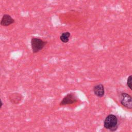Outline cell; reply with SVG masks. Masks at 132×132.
<instances>
[{
  "mask_svg": "<svg viewBox=\"0 0 132 132\" xmlns=\"http://www.w3.org/2000/svg\"><path fill=\"white\" fill-rule=\"evenodd\" d=\"M104 127L111 131H116L118 127V119L113 114H108L104 120Z\"/></svg>",
  "mask_w": 132,
  "mask_h": 132,
  "instance_id": "cell-1",
  "label": "cell"
},
{
  "mask_svg": "<svg viewBox=\"0 0 132 132\" xmlns=\"http://www.w3.org/2000/svg\"><path fill=\"white\" fill-rule=\"evenodd\" d=\"M0 71H1V69H0Z\"/></svg>",
  "mask_w": 132,
  "mask_h": 132,
  "instance_id": "cell-11",
  "label": "cell"
},
{
  "mask_svg": "<svg viewBox=\"0 0 132 132\" xmlns=\"http://www.w3.org/2000/svg\"><path fill=\"white\" fill-rule=\"evenodd\" d=\"M93 90L94 94L98 97H102L105 94L104 86L102 84H99L94 86Z\"/></svg>",
  "mask_w": 132,
  "mask_h": 132,
  "instance_id": "cell-7",
  "label": "cell"
},
{
  "mask_svg": "<svg viewBox=\"0 0 132 132\" xmlns=\"http://www.w3.org/2000/svg\"><path fill=\"white\" fill-rule=\"evenodd\" d=\"M3 105V103L2 101L1 98L0 97V109L2 108V107Z\"/></svg>",
  "mask_w": 132,
  "mask_h": 132,
  "instance_id": "cell-10",
  "label": "cell"
},
{
  "mask_svg": "<svg viewBox=\"0 0 132 132\" xmlns=\"http://www.w3.org/2000/svg\"><path fill=\"white\" fill-rule=\"evenodd\" d=\"M47 43V41L43 40L41 38L37 37L31 38L30 44L32 53L36 54L42 50Z\"/></svg>",
  "mask_w": 132,
  "mask_h": 132,
  "instance_id": "cell-2",
  "label": "cell"
},
{
  "mask_svg": "<svg viewBox=\"0 0 132 132\" xmlns=\"http://www.w3.org/2000/svg\"><path fill=\"white\" fill-rule=\"evenodd\" d=\"M70 37H71V33L69 31H65L62 32L61 34V35L60 36L59 39L62 42L64 43H66L69 41Z\"/></svg>",
  "mask_w": 132,
  "mask_h": 132,
  "instance_id": "cell-8",
  "label": "cell"
},
{
  "mask_svg": "<svg viewBox=\"0 0 132 132\" xmlns=\"http://www.w3.org/2000/svg\"><path fill=\"white\" fill-rule=\"evenodd\" d=\"M14 19L10 15L4 14L0 21V25L4 27H7L14 23Z\"/></svg>",
  "mask_w": 132,
  "mask_h": 132,
  "instance_id": "cell-5",
  "label": "cell"
},
{
  "mask_svg": "<svg viewBox=\"0 0 132 132\" xmlns=\"http://www.w3.org/2000/svg\"><path fill=\"white\" fill-rule=\"evenodd\" d=\"M120 103L125 108L131 110L132 109V97L128 93L122 92L120 96Z\"/></svg>",
  "mask_w": 132,
  "mask_h": 132,
  "instance_id": "cell-4",
  "label": "cell"
},
{
  "mask_svg": "<svg viewBox=\"0 0 132 132\" xmlns=\"http://www.w3.org/2000/svg\"><path fill=\"white\" fill-rule=\"evenodd\" d=\"M78 97L76 94L74 92L68 93L60 101L59 106H64L74 104L78 101Z\"/></svg>",
  "mask_w": 132,
  "mask_h": 132,
  "instance_id": "cell-3",
  "label": "cell"
},
{
  "mask_svg": "<svg viewBox=\"0 0 132 132\" xmlns=\"http://www.w3.org/2000/svg\"><path fill=\"white\" fill-rule=\"evenodd\" d=\"M22 95L18 92H13L9 95V100L13 104H19L23 100Z\"/></svg>",
  "mask_w": 132,
  "mask_h": 132,
  "instance_id": "cell-6",
  "label": "cell"
},
{
  "mask_svg": "<svg viewBox=\"0 0 132 132\" xmlns=\"http://www.w3.org/2000/svg\"><path fill=\"white\" fill-rule=\"evenodd\" d=\"M131 80H132V76L131 75H129L127 79V81H126V85L127 87L129 88L130 90H132V84H131Z\"/></svg>",
  "mask_w": 132,
  "mask_h": 132,
  "instance_id": "cell-9",
  "label": "cell"
}]
</instances>
